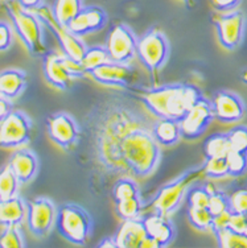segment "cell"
<instances>
[{
  "label": "cell",
  "instance_id": "obj_11",
  "mask_svg": "<svg viewBox=\"0 0 247 248\" xmlns=\"http://www.w3.org/2000/svg\"><path fill=\"white\" fill-rule=\"evenodd\" d=\"M212 21L217 31L219 44L225 49L234 50L241 45L246 27V16L242 11L219 12L218 15H214Z\"/></svg>",
  "mask_w": 247,
  "mask_h": 248
},
{
  "label": "cell",
  "instance_id": "obj_39",
  "mask_svg": "<svg viewBox=\"0 0 247 248\" xmlns=\"http://www.w3.org/2000/svg\"><path fill=\"white\" fill-rule=\"evenodd\" d=\"M62 60H64V63H65L67 73L70 74V77L74 81L76 79H81V78H83L87 74V72L85 70V67L81 63V61H76L73 58H69L64 53H62Z\"/></svg>",
  "mask_w": 247,
  "mask_h": 248
},
{
  "label": "cell",
  "instance_id": "obj_26",
  "mask_svg": "<svg viewBox=\"0 0 247 248\" xmlns=\"http://www.w3.org/2000/svg\"><path fill=\"white\" fill-rule=\"evenodd\" d=\"M231 144L228 134H215L210 136L204 144V152L206 158L226 157L231 152Z\"/></svg>",
  "mask_w": 247,
  "mask_h": 248
},
{
  "label": "cell",
  "instance_id": "obj_25",
  "mask_svg": "<svg viewBox=\"0 0 247 248\" xmlns=\"http://www.w3.org/2000/svg\"><path fill=\"white\" fill-rule=\"evenodd\" d=\"M140 197V189L138 182L132 177H122L114 182L111 187V198L115 202Z\"/></svg>",
  "mask_w": 247,
  "mask_h": 248
},
{
  "label": "cell",
  "instance_id": "obj_36",
  "mask_svg": "<svg viewBox=\"0 0 247 248\" xmlns=\"http://www.w3.org/2000/svg\"><path fill=\"white\" fill-rule=\"evenodd\" d=\"M231 149L238 152L247 153V127L239 125L228 132Z\"/></svg>",
  "mask_w": 247,
  "mask_h": 248
},
{
  "label": "cell",
  "instance_id": "obj_23",
  "mask_svg": "<svg viewBox=\"0 0 247 248\" xmlns=\"http://www.w3.org/2000/svg\"><path fill=\"white\" fill-rule=\"evenodd\" d=\"M153 135L157 143L172 147L180 140V122L173 119H156L153 124Z\"/></svg>",
  "mask_w": 247,
  "mask_h": 248
},
{
  "label": "cell",
  "instance_id": "obj_22",
  "mask_svg": "<svg viewBox=\"0 0 247 248\" xmlns=\"http://www.w3.org/2000/svg\"><path fill=\"white\" fill-rule=\"evenodd\" d=\"M28 206L20 197L15 196L0 201V224L1 226H20L27 220Z\"/></svg>",
  "mask_w": 247,
  "mask_h": 248
},
{
  "label": "cell",
  "instance_id": "obj_5",
  "mask_svg": "<svg viewBox=\"0 0 247 248\" xmlns=\"http://www.w3.org/2000/svg\"><path fill=\"white\" fill-rule=\"evenodd\" d=\"M136 57L146 67L151 86L160 85V74L169 58V41L160 29L151 28L138 38Z\"/></svg>",
  "mask_w": 247,
  "mask_h": 248
},
{
  "label": "cell",
  "instance_id": "obj_34",
  "mask_svg": "<svg viewBox=\"0 0 247 248\" xmlns=\"http://www.w3.org/2000/svg\"><path fill=\"white\" fill-rule=\"evenodd\" d=\"M205 177L209 178H225L229 174L228 160L226 157H209L204 162Z\"/></svg>",
  "mask_w": 247,
  "mask_h": 248
},
{
  "label": "cell",
  "instance_id": "obj_37",
  "mask_svg": "<svg viewBox=\"0 0 247 248\" xmlns=\"http://www.w3.org/2000/svg\"><path fill=\"white\" fill-rule=\"evenodd\" d=\"M210 213L213 215H218L221 213H225V211L230 210V203H229V197L219 191L218 189L214 187L213 191H212V196H210L209 201V207Z\"/></svg>",
  "mask_w": 247,
  "mask_h": 248
},
{
  "label": "cell",
  "instance_id": "obj_29",
  "mask_svg": "<svg viewBox=\"0 0 247 248\" xmlns=\"http://www.w3.org/2000/svg\"><path fill=\"white\" fill-rule=\"evenodd\" d=\"M214 236L217 238L219 247L247 248V232H239V231L228 227V229L217 232Z\"/></svg>",
  "mask_w": 247,
  "mask_h": 248
},
{
  "label": "cell",
  "instance_id": "obj_20",
  "mask_svg": "<svg viewBox=\"0 0 247 248\" xmlns=\"http://www.w3.org/2000/svg\"><path fill=\"white\" fill-rule=\"evenodd\" d=\"M8 165L17 177L20 184H28L36 177L38 170L37 157L28 149H19L11 156Z\"/></svg>",
  "mask_w": 247,
  "mask_h": 248
},
{
  "label": "cell",
  "instance_id": "obj_49",
  "mask_svg": "<svg viewBox=\"0 0 247 248\" xmlns=\"http://www.w3.org/2000/svg\"><path fill=\"white\" fill-rule=\"evenodd\" d=\"M0 98H3V95H1V93H0Z\"/></svg>",
  "mask_w": 247,
  "mask_h": 248
},
{
  "label": "cell",
  "instance_id": "obj_45",
  "mask_svg": "<svg viewBox=\"0 0 247 248\" xmlns=\"http://www.w3.org/2000/svg\"><path fill=\"white\" fill-rule=\"evenodd\" d=\"M24 10L33 11L44 4V0H16Z\"/></svg>",
  "mask_w": 247,
  "mask_h": 248
},
{
  "label": "cell",
  "instance_id": "obj_40",
  "mask_svg": "<svg viewBox=\"0 0 247 248\" xmlns=\"http://www.w3.org/2000/svg\"><path fill=\"white\" fill-rule=\"evenodd\" d=\"M12 43H14L12 27L5 21H0V52L8 50Z\"/></svg>",
  "mask_w": 247,
  "mask_h": 248
},
{
  "label": "cell",
  "instance_id": "obj_8",
  "mask_svg": "<svg viewBox=\"0 0 247 248\" xmlns=\"http://www.w3.org/2000/svg\"><path fill=\"white\" fill-rule=\"evenodd\" d=\"M33 12L38 19L41 20L44 27H47L52 32L53 36L56 37L60 48L62 49V53L69 58H73L76 61H81L86 52V45L83 44L81 37L76 36L67 27L62 25L54 17L52 8H49L48 5L43 4L41 7L33 10Z\"/></svg>",
  "mask_w": 247,
  "mask_h": 248
},
{
  "label": "cell",
  "instance_id": "obj_50",
  "mask_svg": "<svg viewBox=\"0 0 247 248\" xmlns=\"http://www.w3.org/2000/svg\"><path fill=\"white\" fill-rule=\"evenodd\" d=\"M246 215H247V213H246Z\"/></svg>",
  "mask_w": 247,
  "mask_h": 248
},
{
  "label": "cell",
  "instance_id": "obj_9",
  "mask_svg": "<svg viewBox=\"0 0 247 248\" xmlns=\"http://www.w3.org/2000/svg\"><path fill=\"white\" fill-rule=\"evenodd\" d=\"M32 139V120L23 111L12 110L0 122V148L24 147Z\"/></svg>",
  "mask_w": 247,
  "mask_h": 248
},
{
  "label": "cell",
  "instance_id": "obj_44",
  "mask_svg": "<svg viewBox=\"0 0 247 248\" xmlns=\"http://www.w3.org/2000/svg\"><path fill=\"white\" fill-rule=\"evenodd\" d=\"M11 111H12V105H11L10 99H7V98H0V122L7 118V115L10 114Z\"/></svg>",
  "mask_w": 247,
  "mask_h": 248
},
{
  "label": "cell",
  "instance_id": "obj_14",
  "mask_svg": "<svg viewBox=\"0 0 247 248\" xmlns=\"http://www.w3.org/2000/svg\"><path fill=\"white\" fill-rule=\"evenodd\" d=\"M138 38L131 28L126 24L115 25L109 33L106 49L111 61L131 63L136 57Z\"/></svg>",
  "mask_w": 247,
  "mask_h": 248
},
{
  "label": "cell",
  "instance_id": "obj_7",
  "mask_svg": "<svg viewBox=\"0 0 247 248\" xmlns=\"http://www.w3.org/2000/svg\"><path fill=\"white\" fill-rule=\"evenodd\" d=\"M87 74L99 85L107 87L131 91L146 87L143 85L142 74L131 63L109 61L90 70Z\"/></svg>",
  "mask_w": 247,
  "mask_h": 248
},
{
  "label": "cell",
  "instance_id": "obj_13",
  "mask_svg": "<svg viewBox=\"0 0 247 248\" xmlns=\"http://www.w3.org/2000/svg\"><path fill=\"white\" fill-rule=\"evenodd\" d=\"M27 226L36 238H45L52 231L57 218V207L52 201L40 197L28 202Z\"/></svg>",
  "mask_w": 247,
  "mask_h": 248
},
{
  "label": "cell",
  "instance_id": "obj_47",
  "mask_svg": "<svg viewBox=\"0 0 247 248\" xmlns=\"http://www.w3.org/2000/svg\"><path fill=\"white\" fill-rule=\"evenodd\" d=\"M181 1H182L188 8H193V7L197 4V0H181Z\"/></svg>",
  "mask_w": 247,
  "mask_h": 248
},
{
  "label": "cell",
  "instance_id": "obj_24",
  "mask_svg": "<svg viewBox=\"0 0 247 248\" xmlns=\"http://www.w3.org/2000/svg\"><path fill=\"white\" fill-rule=\"evenodd\" d=\"M82 8L83 0H54L52 12L62 25L67 27Z\"/></svg>",
  "mask_w": 247,
  "mask_h": 248
},
{
  "label": "cell",
  "instance_id": "obj_10",
  "mask_svg": "<svg viewBox=\"0 0 247 248\" xmlns=\"http://www.w3.org/2000/svg\"><path fill=\"white\" fill-rule=\"evenodd\" d=\"M47 131L49 139L65 152L76 149L81 135L80 124L66 112H56L48 116Z\"/></svg>",
  "mask_w": 247,
  "mask_h": 248
},
{
  "label": "cell",
  "instance_id": "obj_21",
  "mask_svg": "<svg viewBox=\"0 0 247 248\" xmlns=\"http://www.w3.org/2000/svg\"><path fill=\"white\" fill-rule=\"evenodd\" d=\"M27 87V74L21 69H5L0 72V93L7 99L19 98Z\"/></svg>",
  "mask_w": 247,
  "mask_h": 248
},
{
  "label": "cell",
  "instance_id": "obj_30",
  "mask_svg": "<svg viewBox=\"0 0 247 248\" xmlns=\"http://www.w3.org/2000/svg\"><path fill=\"white\" fill-rule=\"evenodd\" d=\"M19 185V180L15 176L10 165H7L0 170V200H8L17 196Z\"/></svg>",
  "mask_w": 247,
  "mask_h": 248
},
{
  "label": "cell",
  "instance_id": "obj_46",
  "mask_svg": "<svg viewBox=\"0 0 247 248\" xmlns=\"http://www.w3.org/2000/svg\"><path fill=\"white\" fill-rule=\"evenodd\" d=\"M98 247H118L116 246V242H115V238H106L103 242H100L98 244Z\"/></svg>",
  "mask_w": 247,
  "mask_h": 248
},
{
  "label": "cell",
  "instance_id": "obj_41",
  "mask_svg": "<svg viewBox=\"0 0 247 248\" xmlns=\"http://www.w3.org/2000/svg\"><path fill=\"white\" fill-rule=\"evenodd\" d=\"M230 218H231V211L230 210L225 211V213H221V214L218 215H214L213 223H212V229H210V231L215 235L217 232H219V231L228 229L229 226H230Z\"/></svg>",
  "mask_w": 247,
  "mask_h": 248
},
{
  "label": "cell",
  "instance_id": "obj_16",
  "mask_svg": "<svg viewBox=\"0 0 247 248\" xmlns=\"http://www.w3.org/2000/svg\"><path fill=\"white\" fill-rule=\"evenodd\" d=\"M214 118L222 123H235L245 115L242 99L231 91H218L212 100Z\"/></svg>",
  "mask_w": 247,
  "mask_h": 248
},
{
  "label": "cell",
  "instance_id": "obj_42",
  "mask_svg": "<svg viewBox=\"0 0 247 248\" xmlns=\"http://www.w3.org/2000/svg\"><path fill=\"white\" fill-rule=\"evenodd\" d=\"M229 227L239 232H247V215L241 213H231Z\"/></svg>",
  "mask_w": 247,
  "mask_h": 248
},
{
  "label": "cell",
  "instance_id": "obj_43",
  "mask_svg": "<svg viewBox=\"0 0 247 248\" xmlns=\"http://www.w3.org/2000/svg\"><path fill=\"white\" fill-rule=\"evenodd\" d=\"M242 0H210V3L214 7V10L218 12H230L237 10V7L241 4Z\"/></svg>",
  "mask_w": 247,
  "mask_h": 248
},
{
  "label": "cell",
  "instance_id": "obj_32",
  "mask_svg": "<svg viewBox=\"0 0 247 248\" xmlns=\"http://www.w3.org/2000/svg\"><path fill=\"white\" fill-rule=\"evenodd\" d=\"M214 189V185L208 184L204 186H195L192 187L186 193V203L188 206H193V207H209V201L212 191Z\"/></svg>",
  "mask_w": 247,
  "mask_h": 248
},
{
  "label": "cell",
  "instance_id": "obj_48",
  "mask_svg": "<svg viewBox=\"0 0 247 248\" xmlns=\"http://www.w3.org/2000/svg\"><path fill=\"white\" fill-rule=\"evenodd\" d=\"M241 78H242L243 83H246V85H247V70H245V72L242 73V76H241Z\"/></svg>",
  "mask_w": 247,
  "mask_h": 248
},
{
  "label": "cell",
  "instance_id": "obj_18",
  "mask_svg": "<svg viewBox=\"0 0 247 248\" xmlns=\"http://www.w3.org/2000/svg\"><path fill=\"white\" fill-rule=\"evenodd\" d=\"M143 222H144L147 235L149 238L155 239L160 248L168 247L176 236L175 226L169 219V217L166 215L151 213L143 218Z\"/></svg>",
  "mask_w": 247,
  "mask_h": 248
},
{
  "label": "cell",
  "instance_id": "obj_28",
  "mask_svg": "<svg viewBox=\"0 0 247 248\" xmlns=\"http://www.w3.org/2000/svg\"><path fill=\"white\" fill-rule=\"evenodd\" d=\"M186 217H188L189 223L196 230L208 231V230L212 229L214 215L210 213L208 207H193V206H188V209H186Z\"/></svg>",
  "mask_w": 247,
  "mask_h": 248
},
{
  "label": "cell",
  "instance_id": "obj_3",
  "mask_svg": "<svg viewBox=\"0 0 247 248\" xmlns=\"http://www.w3.org/2000/svg\"><path fill=\"white\" fill-rule=\"evenodd\" d=\"M4 8L12 23L15 33L21 40L29 54L32 57L43 58L48 53V48L41 20L34 15L33 11L24 10L16 0L7 1Z\"/></svg>",
  "mask_w": 247,
  "mask_h": 248
},
{
  "label": "cell",
  "instance_id": "obj_15",
  "mask_svg": "<svg viewBox=\"0 0 247 248\" xmlns=\"http://www.w3.org/2000/svg\"><path fill=\"white\" fill-rule=\"evenodd\" d=\"M107 14L103 8L98 5L83 7L74 19L71 20L67 28L78 37L99 32L107 24Z\"/></svg>",
  "mask_w": 247,
  "mask_h": 248
},
{
  "label": "cell",
  "instance_id": "obj_6",
  "mask_svg": "<svg viewBox=\"0 0 247 248\" xmlns=\"http://www.w3.org/2000/svg\"><path fill=\"white\" fill-rule=\"evenodd\" d=\"M56 230L62 238L76 246H85L93 234V219L80 205L65 203L57 209Z\"/></svg>",
  "mask_w": 247,
  "mask_h": 248
},
{
  "label": "cell",
  "instance_id": "obj_31",
  "mask_svg": "<svg viewBox=\"0 0 247 248\" xmlns=\"http://www.w3.org/2000/svg\"><path fill=\"white\" fill-rule=\"evenodd\" d=\"M111 61L109 57V53L106 46H90L86 48V52L83 54V57L81 60V63L85 67V70L87 73L95 69V67L103 65L106 62Z\"/></svg>",
  "mask_w": 247,
  "mask_h": 248
},
{
  "label": "cell",
  "instance_id": "obj_51",
  "mask_svg": "<svg viewBox=\"0 0 247 248\" xmlns=\"http://www.w3.org/2000/svg\"><path fill=\"white\" fill-rule=\"evenodd\" d=\"M0 201H1V200H0Z\"/></svg>",
  "mask_w": 247,
  "mask_h": 248
},
{
  "label": "cell",
  "instance_id": "obj_27",
  "mask_svg": "<svg viewBox=\"0 0 247 248\" xmlns=\"http://www.w3.org/2000/svg\"><path fill=\"white\" fill-rule=\"evenodd\" d=\"M142 197H135L129 200L115 202V214L120 220L139 218L143 211Z\"/></svg>",
  "mask_w": 247,
  "mask_h": 248
},
{
  "label": "cell",
  "instance_id": "obj_19",
  "mask_svg": "<svg viewBox=\"0 0 247 248\" xmlns=\"http://www.w3.org/2000/svg\"><path fill=\"white\" fill-rule=\"evenodd\" d=\"M118 232L115 235V242L119 248H140L143 240L147 236L143 218L122 220Z\"/></svg>",
  "mask_w": 247,
  "mask_h": 248
},
{
  "label": "cell",
  "instance_id": "obj_17",
  "mask_svg": "<svg viewBox=\"0 0 247 248\" xmlns=\"http://www.w3.org/2000/svg\"><path fill=\"white\" fill-rule=\"evenodd\" d=\"M43 73L45 81L57 90H69L74 81L67 73L61 53L48 50L43 57Z\"/></svg>",
  "mask_w": 247,
  "mask_h": 248
},
{
  "label": "cell",
  "instance_id": "obj_33",
  "mask_svg": "<svg viewBox=\"0 0 247 248\" xmlns=\"http://www.w3.org/2000/svg\"><path fill=\"white\" fill-rule=\"evenodd\" d=\"M25 247L24 236L20 226H5L0 235V248H21Z\"/></svg>",
  "mask_w": 247,
  "mask_h": 248
},
{
  "label": "cell",
  "instance_id": "obj_2",
  "mask_svg": "<svg viewBox=\"0 0 247 248\" xmlns=\"http://www.w3.org/2000/svg\"><path fill=\"white\" fill-rule=\"evenodd\" d=\"M135 93L144 107L156 119H173L179 122L202 96L200 89L189 83L142 87Z\"/></svg>",
  "mask_w": 247,
  "mask_h": 248
},
{
  "label": "cell",
  "instance_id": "obj_38",
  "mask_svg": "<svg viewBox=\"0 0 247 248\" xmlns=\"http://www.w3.org/2000/svg\"><path fill=\"white\" fill-rule=\"evenodd\" d=\"M229 203H230V211L231 213H247V187L238 189L229 197Z\"/></svg>",
  "mask_w": 247,
  "mask_h": 248
},
{
  "label": "cell",
  "instance_id": "obj_1",
  "mask_svg": "<svg viewBox=\"0 0 247 248\" xmlns=\"http://www.w3.org/2000/svg\"><path fill=\"white\" fill-rule=\"evenodd\" d=\"M156 118L135 91H115L99 96L82 118L80 164L89 174L94 196L111 191L122 177L143 180L160 164L162 148L153 135Z\"/></svg>",
  "mask_w": 247,
  "mask_h": 248
},
{
  "label": "cell",
  "instance_id": "obj_12",
  "mask_svg": "<svg viewBox=\"0 0 247 248\" xmlns=\"http://www.w3.org/2000/svg\"><path fill=\"white\" fill-rule=\"evenodd\" d=\"M214 119L213 105L201 96L193 107L180 120V135L185 140H196L205 134Z\"/></svg>",
  "mask_w": 247,
  "mask_h": 248
},
{
  "label": "cell",
  "instance_id": "obj_4",
  "mask_svg": "<svg viewBox=\"0 0 247 248\" xmlns=\"http://www.w3.org/2000/svg\"><path fill=\"white\" fill-rule=\"evenodd\" d=\"M205 177L204 164L198 167L190 168L181 176L175 178L173 181L168 182L160 187L152 201L149 202L148 207L152 213L171 217L173 213L179 210L181 203L186 198V193L190 189V186Z\"/></svg>",
  "mask_w": 247,
  "mask_h": 248
},
{
  "label": "cell",
  "instance_id": "obj_35",
  "mask_svg": "<svg viewBox=\"0 0 247 248\" xmlns=\"http://www.w3.org/2000/svg\"><path fill=\"white\" fill-rule=\"evenodd\" d=\"M229 167V174L231 177L242 176L247 170V153L231 151L226 156Z\"/></svg>",
  "mask_w": 247,
  "mask_h": 248
}]
</instances>
